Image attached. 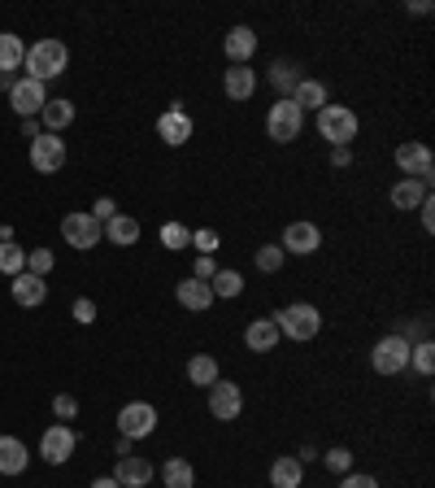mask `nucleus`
I'll list each match as a JSON object with an SVG mask.
<instances>
[{"instance_id":"1","label":"nucleus","mask_w":435,"mask_h":488,"mask_svg":"<svg viewBox=\"0 0 435 488\" xmlns=\"http://www.w3.org/2000/svg\"><path fill=\"white\" fill-rule=\"evenodd\" d=\"M26 79H35V83H49L57 74H66L70 66V49L61 44V40H40V44H31L26 49Z\"/></svg>"},{"instance_id":"2","label":"nucleus","mask_w":435,"mask_h":488,"mask_svg":"<svg viewBox=\"0 0 435 488\" xmlns=\"http://www.w3.org/2000/svg\"><path fill=\"white\" fill-rule=\"evenodd\" d=\"M274 327H279V336L305 344L322 332V314H318V305H310V301H292V305H283L274 314Z\"/></svg>"},{"instance_id":"3","label":"nucleus","mask_w":435,"mask_h":488,"mask_svg":"<svg viewBox=\"0 0 435 488\" xmlns=\"http://www.w3.org/2000/svg\"><path fill=\"white\" fill-rule=\"evenodd\" d=\"M357 114L348 109V105H322L318 109V136L327 140L331 148H348L357 140Z\"/></svg>"},{"instance_id":"4","label":"nucleus","mask_w":435,"mask_h":488,"mask_svg":"<svg viewBox=\"0 0 435 488\" xmlns=\"http://www.w3.org/2000/svg\"><path fill=\"white\" fill-rule=\"evenodd\" d=\"M370 366H375V375H401L410 366V336H401V332L384 336L370 349Z\"/></svg>"},{"instance_id":"5","label":"nucleus","mask_w":435,"mask_h":488,"mask_svg":"<svg viewBox=\"0 0 435 488\" xmlns=\"http://www.w3.org/2000/svg\"><path fill=\"white\" fill-rule=\"evenodd\" d=\"M301 127H305V114L292 105L288 97H279L274 105H270L266 114V136L274 140V145H292L296 136H301Z\"/></svg>"},{"instance_id":"6","label":"nucleus","mask_w":435,"mask_h":488,"mask_svg":"<svg viewBox=\"0 0 435 488\" xmlns=\"http://www.w3.org/2000/svg\"><path fill=\"white\" fill-rule=\"evenodd\" d=\"M396 166H401V174H405V179L431 183L435 157H431V148L422 145V140H405V145H396Z\"/></svg>"},{"instance_id":"7","label":"nucleus","mask_w":435,"mask_h":488,"mask_svg":"<svg viewBox=\"0 0 435 488\" xmlns=\"http://www.w3.org/2000/svg\"><path fill=\"white\" fill-rule=\"evenodd\" d=\"M118 432L126 440H144L157 432V410L148 401H126L118 410Z\"/></svg>"},{"instance_id":"8","label":"nucleus","mask_w":435,"mask_h":488,"mask_svg":"<svg viewBox=\"0 0 435 488\" xmlns=\"http://www.w3.org/2000/svg\"><path fill=\"white\" fill-rule=\"evenodd\" d=\"M61 236H66L70 249L88 253V249H97V244L105 240V227H100L92 214H66V219H61Z\"/></svg>"},{"instance_id":"9","label":"nucleus","mask_w":435,"mask_h":488,"mask_svg":"<svg viewBox=\"0 0 435 488\" xmlns=\"http://www.w3.org/2000/svg\"><path fill=\"white\" fill-rule=\"evenodd\" d=\"M74 445H79V436H74L70 423H52L49 432L40 436V458L52 463V466H61V463H70L74 458Z\"/></svg>"},{"instance_id":"10","label":"nucleus","mask_w":435,"mask_h":488,"mask_svg":"<svg viewBox=\"0 0 435 488\" xmlns=\"http://www.w3.org/2000/svg\"><path fill=\"white\" fill-rule=\"evenodd\" d=\"M31 166H35L40 174H57L61 166H66V140L52 136V131L35 136V140H31Z\"/></svg>"},{"instance_id":"11","label":"nucleus","mask_w":435,"mask_h":488,"mask_svg":"<svg viewBox=\"0 0 435 488\" xmlns=\"http://www.w3.org/2000/svg\"><path fill=\"white\" fill-rule=\"evenodd\" d=\"M209 415L218 423H236L244 415V389L240 384H231V380H218L214 389H209Z\"/></svg>"},{"instance_id":"12","label":"nucleus","mask_w":435,"mask_h":488,"mask_svg":"<svg viewBox=\"0 0 435 488\" xmlns=\"http://www.w3.org/2000/svg\"><path fill=\"white\" fill-rule=\"evenodd\" d=\"M9 105H14L18 118H40V109L49 105V92H44V83H35V79H18V83L9 88Z\"/></svg>"},{"instance_id":"13","label":"nucleus","mask_w":435,"mask_h":488,"mask_svg":"<svg viewBox=\"0 0 435 488\" xmlns=\"http://www.w3.org/2000/svg\"><path fill=\"white\" fill-rule=\"evenodd\" d=\"M279 249H283V253H296V258H310V253L322 249V231H318L314 222H288Z\"/></svg>"},{"instance_id":"14","label":"nucleus","mask_w":435,"mask_h":488,"mask_svg":"<svg viewBox=\"0 0 435 488\" xmlns=\"http://www.w3.org/2000/svg\"><path fill=\"white\" fill-rule=\"evenodd\" d=\"M157 136H162L170 148H179V145H188V140H192V118H188L183 100H174L166 114L157 118Z\"/></svg>"},{"instance_id":"15","label":"nucleus","mask_w":435,"mask_h":488,"mask_svg":"<svg viewBox=\"0 0 435 488\" xmlns=\"http://www.w3.org/2000/svg\"><path fill=\"white\" fill-rule=\"evenodd\" d=\"M222 52H227L231 66H248L253 52H257V31H253V26H231L227 40H222Z\"/></svg>"},{"instance_id":"16","label":"nucleus","mask_w":435,"mask_h":488,"mask_svg":"<svg viewBox=\"0 0 435 488\" xmlns=\"http://www.w3.org/2000/svg\"><path fill=\"white\" fill-rule=\"evenodd\" d=\"M279 327H274V318H253L248 327H244V344L253 349V353H270V349H279Z\"/></svg>"},{"instance_id":"17","label":"nucleus","mask_w":435,"mask_h":488,"mask_svg":"<svg viewBox=\"0 0 435 488\" xmlns=\"http://www.w3.org/2000/svg\"><path fill=\"white\" fill-rule=\"evenodd\" d=\"M174 296H179V305H183V310H192V314H205V310L214 305V293H209V284H205V279H179Z\"/></svg>"},{"instance_id":"18","label":"nucleus","mask_w":435,"mask_h":488,"mask_svg":"<svg viewBox=\"0 0 435 488\" xmlns=\"http://www.w3.org/2000/svg\"><path fill=\"white\" fill-rule=\"evenodd\" d=\"M222 92L231 100H248L253 92H257V70L253 66H227V74H222Z\"/></svg>"},{"instance_id":"19","label":"nucleus","mask_w":435,"mask_h":488,"mask_svg":"<svg viewBox=\"0 0 435 488\" xmlns=\"http://www.w3.org/2000/svg\"><path fill=\"white\" fill-rule=\"evenodd\" d=\"M114 480H118L122 488H144L148 480H153V463H148V458H140V454L118 458V466H114Z\"/></svg>"},{"instance_id":"20","label":"nucleus","mask_w":435,"mask_h":488,"mask_svg":"<svg viewBox=\"0 0 435 488\" xmlns=\"http://www.w3.org/2000/svg\"><path fill=\"white\" fill-rule=\"evenodd\" d=\"M292 105H296V109H301V114H305V109H322V105H331V97H327V83H318V79H301V83H296V88H292Z\"/></svg>"},{"instance_id":"21","label":"nucleus","mask_w":435,"mask_h":488,"mask_svg":"<svg viewBox=\"0 0 435 488\" xmlns=\"http://www.w3.org/2000/svg\"><path fill=\"white\" fill-rule=\"evenodd\" d=\"M392 210H418L427 196H431V183H418V179H401V183H392Z\"/></svg>"},{"instance_id":"22","label":"nucleus","mask_w":435,"mask_h":488,"mask_svg":"<svg viewBox=\"0 0 435 488\" xmlns=\"http://www.w3.org/2000/svg\"><path fill=\"white\" fill-rule=\"evenodd\" d=\"M301 480H305V463L296 454L270 463V488H301Z\"/></svg>"},{"instance_id":"23","label":"nucleus","mask_w":435,"mask_h":488,"mask_svg":"<svg viewBox=\"0 0 435 488\" xmlns=\"http://www.w3.org/2000/svg\"><path fill=\"white\" fill-rule=\"evenodd\" d=\"M44 296H49V284H44V279H40V275H14V301H18V305H26V310H31V305H44Z\"/></svg>"},{"instance_id":"24","label":"nucleus","mask_w":435,"mask_h":488,"mask_svg":"<svg viewBox=\"0 0 435 488\" xmlns=\"http://www.w3.org/2000/svg\"><path fill=\"white\" fill-rule=\"evenodd\" d=\"M26 463H31V454H26V445L18 436H0V475H23Z\"/></svg>"},{"instance_id":"25","label":"nucleus","mask_w":435,"mask_h":488,"mask_svg":"<svg viewBox=\"0 0 435 488\" xmlns=\"http://www.w3.org/2000/svg\"><path fill=\"white\" fill-rule=\"evenodd\" d=\"M70 122H74V100H66V97L49 100V105L40 109V127H44V131H52V136H61Z\"/></svg>"},{"instance_id":"26","label":"nucleus","mask_w":435,"mask_h":488,"mask_svg":"<svg viewBox=\"0 0 435 488\" xmlns=\"http://www.w3.org/2000/svg\"><path fill=\"white\" fill-rule=\"evenodd\" d=\"M105 240L118 244V249H131V244L140 240V222L131 219V214H114V219L105 222Z\"/></svg>"},{"instance_id":"27","label":"nucleus","mask_w":435,"mask_h":488,"mask_svg":"<svg viewBox=\"0 0 435 488\" xmlns=\"http://www.w3.org/2000/svg\"><path fill=\"white\" fill-rule=\"evenodd\" d=\"M26 61V44L23 35H14V31H0V74H14L18 66Z\"/></svg>"},{"instance_id":"28","label":"nucleus","mask_w":435,"mask_h":488,"mask_svg":"<svg viewBox=\"0 0 435 488\" xmlns=\"http://www.w3.org/2000/svg\"><path fill=\"white\" fill-rule=\"evenodd\" d=\"M188 380H192L196 389H214L218 380H222V371H218V358H209V353H196L192 362H188Z\"/></svg>"},{"instance_id":"29","label":"nucleus","mask_w":435,"mask_h":488,"mask_svg":"<svg viewBox=\"0 0 435 488\" xmlns=\"http://www.w3.org/2000/svg\"><path fill=\"white\" fill-rule=\"evenodd\" d=\"M162 480H166V488H196V466L188 458H166Z\"/></svg>"},{"instance_id":"30","label":"nucleus","mask_w":435,"mask_h":488,"mask_svg":"<svg viewBox=\"0 0 435 488\" xmlns=\"http://www.w3.org/2000/svg\"><path fill=\"white\" fill-rule=\"evenodd\" d=\"M209 293H214V301L222 296V301H236V296L244 293V275L240 270H218L214 279H209Z\"/></svg>"},{"instance_id":"31","label":"nucleus","mask_w":435,"mask_h":488,"mask_svg":"<svg viewBox=\"0 0 435 488\" xmlns=\"http://www.w3.org/2000/svg\"><path fill=\"white\" fill-rule=\"evenodd\" d=\"M26 270V249L18 240H9V244H0V275H23Z\"/></svg>"},{"instance_id":"32","label":"nucleus","mask_w":435,"mask_h":488,"mask_svg":"<svg viewBox=\"0 0 435 488\" xmlns=\"http://www.w3.org/2000/svg\"><path fill=\"white\" fill-rule=\"evenodd\" d=\"M270 79H274V88H279L283 97H292V88H296V83H301L305 74L296 70L292 61H274V70H270Z\"/></svg>"},{"instance_id":"33","label":"nucleus","mask_w":435,"mask_h":488,"mask_svg":"<svg viewBox=\"0 0 435 488\" xmlns=\"http://www.w3.org/2000/svg\"><path fill=\"white\" fill-rule=\"evenodd\" d=\"M162 244H166L170 253H179V249L192 244V231H188L183 222H162Z\"/></svg>"},{"instance_id":"34","label":"nucleus","mask_w":435,"mask_h":488,"mask_svg":"<svg viewBox=\"0 0 435 488\" xmlns=\"http://www.w3.org/2000/svg\"><path fill=\"white\" fill-rule=\"evenodd\" d=\"M410 362H413V371H418V375H431V371H435V344L431 341L410 344Z\"/></svg>"},{"instance_id":"35","label":"nucleus","mask_w":435,"mask_h":488,"mask_svg":"<svg viewBox=\"0 0 435 488\" xmlns=\"http://www.w3.org/2000/svg\"><path fill=\"white\" fill-rule=\"evenodd\" d=\"M322 463H327L331 475H348V471H353V454H348L344 445H336V449H327V454H322Z\"/></svg>"},{"instance_id":"36","label":"nucleus","mask_w":435,"mask_h":488,"mask_svg":"<svg viewBox=\"0 0 435 488\" xmlns=\"http://www.w3.org/2000/svg\"><path fill=\"white\" fill-rule=\"evenodd\" d=\"M192 244H196V258H214L218 249H222V240H218L214 227H200V231H192Z\"/></svg>"},{"instance_id":"37","label":"nucleus","mask_w":435,"mask_h":488,"mask_svg":"<svg viewBox=\"0 0 435 488\" xmlns=\"http://www.w3.org/2000/svg\"><path fill=\"white\" fill-rule=\"evenodd\" d=\"M283 258H288V253H283L279 244H262V249H257V270H266V275H274V270L283 267Z\"/></svg>"},{"instance_id":"38","label":"nucleus","mask_w":435,"mask_h":488,"mask_svg":"<svg viewBox=\"0 0 435 488\" xmlns=\"http://www.w3.org/2000/svg\"><path fill=\"white\" fill-rule=\"evenodd\" d=\"M49 270H52V253H49V249H31V253H26V275H40V279H44Z\"/></svg>"},{"instance_id":"39","label":"nucleus","mask_w":435,"mask_h":488,"mask_svg":"<svg viewBox=\"0 0 435 488\" xmlns=\"http://www.w3.org/2000/svg\"><path fill=\"white\" fill-rule=\"evenodd\" d=\"M70 314H74V323L92 327V323H97V301H92V296H79V301L70 305Z\"/></svg>"},{"instance_id":"40","label":"nucleus","mask_w":435,"mask_h":488,"mask_svg":"<svg viewBox=\"0 0 435 488\" xmlns=\"http://www.w3.org/2000/svg\"><path fill=\"white\" fill-rule=\"evenodd\" d=\"M52 415L61 418V423H66V418L79 415V401H74L70 392H57V397H52Z\"/></svg>"},{"instance_id":"41","label":"nucleus","mask_w":435,"mask_h":488,"mask_svg":"<svg viewBox=\"0 0 435 488\" xmlns=\"http://www.w3.org/2000/svg\"><path fill=\"white\" fill-rule=\"evenodd\" d=\"M339 488H379V480L366 471H348V475H339Z\"/></svg>"},{"instance_id":"42","label":"nucleus","mask_w":435,"mask_h":488,"mask_svg":"<svg viewBox=\"0 0 435 488\" xmlns=\"http://www.w3.org/2000/svg\"><path fill=\"white\" fill-rule=\"evenodd\" d=\"M114 214H118V205H114V196H100L97 205H92V219H97L100 227H105V222L114 219Z\"/></svg>"},{"instance_id":"43","label":"nucleus","mask_w":435,"mask_h":488,"mask_svg":"<svg viewBox=\"0 0 435 488\" xmlns=\"http://www.w3.org/2000/svg\"><path fill=\"white\" fill-rule=\"evenodd\" d=\"M418 219H422V231L431 236V231H435V201H431V196H427V201L418 205Z\"/></svg>"},{"instance_id":"44","label":"nucleus","mask_w":435,"mask_h":488,"mask_svg":"<svg viewBox=\"0 0 435 488\" xmlns=\"http://www.w3.org/2000/svg\"><path fill=\"white\" fill-rule=\"evenodd\" d=\"M214 275H218V262H214V258H196V270H192V279H205V284H209Z\"/></svg>"},{"instance_id":"45","label":"nucleus","mask_w":435,"mask_h":488,"mask_svg":"<svg viewBox=\"0 0 435 488\" xmlns=\"http://www.w3.org/2000/svg\"><path fill=\"white\" fill-rule=\"evenodd\" d=\"M331 166H336V171L353 166V153H348V148H331Z\"/></svg>"},{"instance_id":"46","label":"nucleus","mask_w":435,"mask_h":488,"mask_svg":"<svg viewBox=\"0 0 435 488\" xmlns=\"http://www.w3.org/2000/svg\"><path fill=\"white\" fill-rule=\"evenodd\" d=\"M35 136H44L40 118H23V140H35Z\"/></svg>"},{"instance_id":"47","label":"nucleus","mask_w":435,"mask_h":488,"mask_svg":"<svg viewBox=\"0 0 435 488\" xmlns=\"http://www.w3.org/2000/svg\"><path fill=\"white\" fill-rule=\"evenodd\" d=\"M405 14H431V0H413V5H405Z\"/></svg>"},{"instance_id":"48","label":"nucleus","mask_w":435,"mask_h":488,"mask_svg":"<svg viewBox=\"0 0 435 488\" xmlns=\"http://www.w3.org/2000/svg\"><path fill=\"white\" fill-rule=\"evenodd\" d=\"M92 488H122V484L114 480V475H97V480H92Z\"/></svg>"},{"instance_id":"49","label":"nucleus","mask_w":435,"mask_h":488,"mask_svg":"<svg viewBox=\"0 0 435 488\" xmlns=\"http://www.w3.org/2000/svg\"><path fill=\"white\" fill-rule=\"evenodd\" d=\"M296 458H301V463H314V458H322V454H318L314 445H305V449H301V454H296Z\"/></svg>"}]
</instances>
